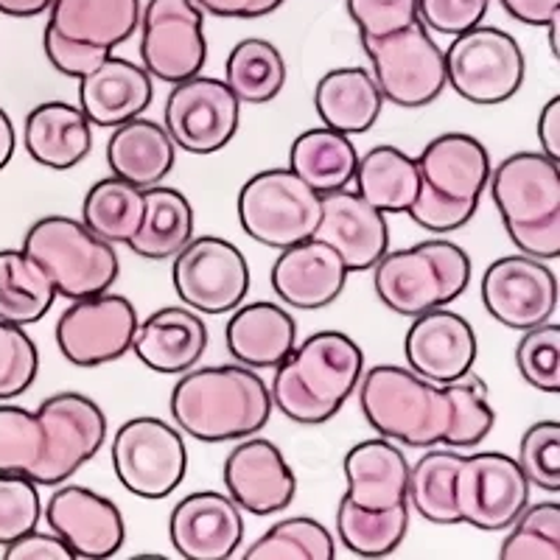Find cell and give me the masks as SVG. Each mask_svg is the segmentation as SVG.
Segmentation results:
<instances>
[{
	"label": "cell",
	"mask_w": 560,
	"mask_h": 560,
	"mask_svg": "<svg viewBox=\"0 0 560 560\" xmlns=\"http://www.w3.org/2000/svg\"><path fill=\"white\" fill-rule=\"evenodd\" d=\"M82 222L109 244H129L143 222V188L121 177L90 185L82 202Z\"/></svg>",
	"instance_id": "40"
},
{
	"label": "cell",
	"mask_w": 560,
	"mask_h": 560,
	"mask_svg": "<svg viewBox=\"0 0 560 560\" xmlns=\"http://www.w3.org/2000/svg\"><path fill=\"white\" fill-rule=\"evenodd\" d=\"M135 357L160 376H183L208 350V325L188 306H166L149 314L132 339Z\"/></svg>",
	"instance_id": "25"
},
{
	"label": "cell",
	"mask_w": 560,
	"mask_h": 560,
	"mask_svg": "<svg viewBox=\"0 0 560 560\" xmlns=\"http://www.w3.org/2000/svg\"><path fill=\"white\" fill-rule=\"evenodd\" d=\"M242 102L224 79L197 77L174 84L166 98L163 127L174 147L188 154H217L236 138Z\"/></svg>",
	"instance_id": "16"
},
{
	"label": "cell",
	"mask_w": 560,
	"mask_h": 560,
	"mask_svg": "<svg viewBox=\"0 0 560 560\" xmlns=\"http://www.w3.org/2000/svg\"><path fill=\"white\" fill-rule=\"evenodd\" d=\"M224 82L242 104H269L287 84L283 54L269 39L247 37L228 54Z\"/></svg>",
	"instance_id": "39"
},
{
	"label": "cell",
	"mask_w": 560,
	"mask_h": 560,
	"mask_svg": "<svg viewBox=\"0 0 560 560\" xmlns=\"http://www.w3.org/2000/svg\"><path fill=\"white\" fill-rule=\"evenodd\" d=\"M471 255L448 238H429L384 253L373 267V289L389 312L401 317L452 306L471 283Z\"/></svg>",
	"instance_id": "7"
},
{
	"label": "cell",
	"mask_w": 560,
	"mask_h": 560,
	"mask_svg": "<svg viewBox=\"0 0 560 560\" xmlns=\"http://www.w3.org/2000/svg\"><path fill=\"white\" fill-rule=\"evenodd\" d=\"M54 0H0V14L7 18H37L48 12Z\"/></svg>",
	"instance_id": "54"
},
{
	"label": "cell",
	"mask_w": 560,
	"mask_h": 560,
	"mask_svg": "<svg viewBox=\"0 0 560 560\" xmlns=\"http://www.w3.org/2000/svg\"><path fill=\"white\" fill-rule=\"evenodd\" d=\"M197 3L205 14H213V18L255 20L278 12L287 0H197Z\"/></svg>",
	"instance_id": "51"
},
{
	"label": "cell",
	"mask_w": 560,
	"mask_h": 560,
	"mask_svg": "<svg viewBox=\"0 0 560 560\" xmlns=\"http://www.w3.org/2000/svg\"><path fill=\"white\" fill-rule=\"evenodd\" d=\"M409 533V502L393 510H362L342 499L337 508V535L357 558H387Z\"/></svg>",
	"instance_id": "38"
},
{
	"label": "cell",
	"mask_w": 560,
	"mask_h": 560,
	"mask_svg": "<svg viewBox=\"0 0 560 560\" xmlns=\"http://www.w3.org/2000/svg\"><path fill=\"white\" fill-rule=\"evenodd\" d=\"M415 166L418 199L407 213L415 224L434 236H446L477 217L493 168L482 140L468 132L438 135L420 149Z\"/></svg>",
	"instance_id": "5"
},
{
	"label": "cell",
	"mask_w": 560,
	"mask_h": 560,
	"mask_svg": "<svg viewBox=\"0 0 560 560\" xmlns=\"http://www.w3.org/2000/svg\"><path fill=\"white\" fill-rule=\"evenodd\" d=\"M113 471L138 499H168L188 471L183 432L166 420L138 415L113 434Z\"/></svg>",
	"instance_id": "12"
},
{
	"label": "cell",
	"mask_w": 560,
	"mask_h": 560,
	"mask_svg": "<svg viewBox=\"0 0 560 560\" xmlns=\"http://www.w3.org/2000/svg\"><path fill=\"white\" fill-rule=\"evenodd\" d=\"M236 210L238 224L253 242L287 249L314 236L323 197L292 168H267L242 185Z\"/></svg>",
	"instance_id": "9"
},
{
	"label": "cell",
	"mask_w": 560,
	"mask_h": 560,
	"mask_svg": "<svg viewBox=\"0 0 560 560\" xmlns=\"http://www.w3.org/2000/svg\"><path fill=\"white\" fill-rule=\"evenodd\" d=\"M43 513L51 533H57L77 558H115L127 541V524L118 504L82 485H57Z\"/></svg>",
	"instance_id": "19"
},
{
	"label": "cell",
	"mask_w": 560,
	"mask_h": 560,
	"mask_svg": "<svg viewBox=\"0 0 560 560\" xmlns=\"http://www.w3.org/2000/svg\"><path fill=\"white\" fill-rule=\"evenodd\" d=\"M20 249L51 278L57 298L65 300L109 292L121 272L115 244L98 238L82 219L59 213L37 219Z\"/></svg>",
	"instance_id": "8"
},
{
	"label": "cell",
	"mask_w": 560,
	"mask_h": 560,
	"mask_svg": "<svg viewBox=\"0 0 560 560\" xmlns=\"http://www.w3.org/2000/svg\"><path fill=\"white\" fill-rule=\"evenodd\" d=\"M560 163L516 152L490 168L488 191L518 253L552 261L560 255Z\"/></svg>",
	"instance_id": "6"
},
{
	"label": "cell",
	"mask_w": 560,
	"mask_h": 560,
	"mask_svg": "<svg viewBox=\"0 0 560 560\" xmlns=\"http://www.w3.org/2000/svg\"><path fill=\"white\" fill-rule=\"evenodd\" d=\"M364 376V350L342 331H319L294 345L275 368L272 407L300 427H319L342 412Z\"/></svg>",
	"instance_id": "4"
},
{
	"label": "cell",
	"mask_w": 560,
	"mask_h": 560,
	"mask_svg": "<svg viewBox=\"0 0 560 560\" xmlns=\"http://www.w3.org/2000/svg\"><path fill=\"white\" fill-rule=\"evenodd\" d=\"M39 350L23 325L0 319V401H12L37 382Z\"/></svg>",
	"instance_id": "44"
},
{
	"label": "cell",
	"mask_w": 560,
	"mask_h": 560,
	"mask_svg": "<svg viewBox=\"0 0 560 560\" xmlns=\"http://www.w3.org/2000/svg\"><path fill=\"white\" fill-rule=\"evenodd\" d=\"M345 482L350 504L362 510H393L407 502L409 459L401 446L387 438H373L357 443L345 454Z\"/></svg>",
	"instance_id": "27"
},
{
	"label": "cell",
	"mask_w": 560,
	"mask_h": 560,
	"mask_svg": "<svg viewBox=\"0 0 560 560\" xmlns=\"http://www.w3.org/2000/svg\"><path fill=\"white\" fill-rule=\"evenodd\" d=\"M412 319L404 339V357L412 373L434 384H446L474 370L479 353L477 331L463 314L446 306Z\"/></svg>",
	"instance_id": "22"
},
{
	"label": "cell",
	"mask_w": 560,
	"mask_h": 560,
	"mask_svg": "<svg viewBox=\"0 0 560 560\" xmlns=\"http://www.w3.org/2000/svg\"><path fill=\"white\" fill-rule=\"evenodd\" d=\"M518 465L524 477L535 488L547 493H560V423L558 420H538L518 443Z\"/></svg>",
	"instance_id": "45"
},
{
	"label": "cell",
	"mask_w": 560,
	"mask_h": 560,
	"mask_svg": "<svg viewBox=\"0 0 560 560\" xmlns=\"http://www.w3.org/2000/svg\"><path fill=\"white\" fill-rule=\"evenodd\" d=\"M463 454L454 448H434L427 452L415 465H409V508L418 510V516L438 527L459 524L457 513V474Z\"/></svg>",
	"instance_id": "36"
},
{
	"label": "cell",
	"mask_w": 560,
	"mask_h": 560,
	"mask_svg": "<svg viewBox=\"0 0 560 560\" xmlns=\"http://www.w3.org/2000/svg\"><path fill=\"white\" fill-rule=\"evenodd\" d=\"M228 497L249 516H275L298 497V477L267 438H244L222 468Z\"/></svg>",
	"instance_id": "20"
},
{
	"label": "cell",
	"mask_w": 560,
	"mask_h": 560,
	"mask_svg": "<svg viewBox=\"0 0 560 560\" xmlns=\"http://www.w3.org/2000/svg\"><path fill=\"white\" fill-rule=\"evenodd\" d=\"M107 440V415L90 395H48L37 409L0 404V474H20L39 488L77 477Z\"/></svg>",
	"instance_id": "2"
},
{
	"label": "cell",
	"mask_w": 560,
	"mask_h": 560,
	"mask_svg": "<svg viewBox=\"0 0 560 560\" xmlns=\"http://www.w3.org/2000/svg\"><path fill=\"white\" fill-rule=\"evenodd\" d=\"M490 9V0H418V20L432 34H457L479 26Z\"/></svg>",
	"instance_id": "48"
},
{
	"label": "cell",
	"mask_w": 560,
	"mask_h": 560,
	"mask_svg": "<svg viewBox=\"0 0 560 560\" xmlns=\"http://www.w3.org/2000/svg\"><path fill=\"white\" fill-rule=\"evenodd\" d=\"M446 54V84L465 102L497 107L522 90L527 77L522 45L502 28L474 26L457 34Z\"/></svg>",
	"instance_id": "11"
},
{
	"label": "cell",
	"mask_w": 560,
	"mask_h": 560,
	"mask_svg": "<svg viewBox=\"0 0 560 560\" xmlns=\"http://www.w3.org/2000/svg\"><path fill=\"white\" fill-rule=\"evenodd\" d=\"M485 312L510 331H529L558 312V278L533 255H502L482 275Z\"/></svg>",
	"instance_id": "18"
},
{
	"label": "cell",
	"mask_w": 560,
	"mask_h": 560,
	"mask_svg": "<svg viewBox=\"0 0 560 560\" xmlns=\"http://www.w3.org/2000/svg\"><path fill=\"white\" fill-rule=\"evenodd\" d=\"M359 43L373 65L384 102L420 109L438 102L446 90V54L420 20L389 37H359Z\"/></svg>",
	"instance_id": "10"
},
{
	"label": "cell",
	"mask_w": 560,
	"mask_h": 560,
	"mask_svg": "<svg viewBox=\"0 0 560 560\" xmlns=\"http://www.w3.org/2000/svg\"><path fill=\"white\" fill-rule=\"evenodd\" d=\"M348 275L342 255L331 244L306 238L280 249V258L272 267V289L280 303L300 312H317L337 303L339 294L345 292Z\"/></svg>",
	"instance_id": "24"
},
{
	"label": "cell",
	"mask_w": 560,
	"mask_h": 560,
	"mask_svg": "<svg viewBox=\"0 0 560 560\" xmlns=\"http://www.w3.org/2000/svg\"><path fill=\"white\" fill-rule=\"evenodd\" d=\"M14 149H18V132H14V124L7 109L0 107V172L12 163Z\"/></svg>",
	"instance_id": "55"
},
{
	"label": "cell",
	"mask_w": 560,
	"mask_h": 560,
	"mask_svg": "<svg viewBox=\"0 0 560 560\" xmlns=\"http://www.w3.org/2000/svg\"><path fill=\"white\" fill-rule=\"evenodd\" d=\"M107 163L113 177H121L138 188H152L172 174L177 163V147L166 127L149 118H132L113 127L107 140Z\"/></svg>",
	"instance_id": "32"
},
{
	"label": "cell",
	"mask_w": 560,
	"mask_h": 560,
	"mask_svg": "<svg viewBox=\"0 0 560 560\" xmlns=\"http://www.w3.org/2000/svg\"><path fill=\"white\" fill-rule=\"evenodd\" d=\"M138 325L135 303L124 294L102 292L70 300L57 323L59 353L82 370L113 364L132 350Z\"/></svg>",
	"instance_id": "15"
},
{
	"label": "cell",
	"mask_w": 560,
	"mask_h": 560,
	"mask_svg": "<svg viewBox=\"0 0 560 560\" xmlns=\"http://www.w3.org/2000/svg\"><path fill=\"white\" fill-rule=\"evenodd\" d=\"M140 62L152 79L179 84L208 62L205 12L197 0H149L140 12Z\"/></svg>",
	"instance_id": "14"
},
{
	"label": "cell",
	"mask_w": 560,
	"mask_h": 560,
	"mask_svg": "<svg viewBox=\"0 0 560 560\" xmlns=\"http://www.w3.org/2000/svg\"><path fill=\"white\" fill-rule=\"evenodd\" d=\"M39 485L20 474H0V547L39 527Z\"/></svg>",
	"instance_id": "46"
},
{
	"label": "cell",
	"mask_w": 560,
	"mask_h": 560,
	"mask_svg": "<svg viewBox=\"0 0 560 560\" xmlns=\"http://www.w3.org/2000/svg\"><path fill=\"white\" fill-rule=\"evenodd\" d=\"M3 558L7 560H73V549L59 538L57 533H32L20 535L12 544L3 547Z\"/></svg>",
	"instance_id": "50"
},
{
	"label": "cell",
	"mask_w": 560,
	"mask_h": 560,
	"mask_svg": "<svg viewBox=\"0 0 560 560\" xmlns=\"http://www.w3.org/2000/svg\"><path fill=\"white\" fill-rule=\"evenodd\" d=\"M230 357L253 370H275L298 345V323L278 303L255 300L233 308L224 328Z\"/></svg>",
	"instance_id": "28"
},
{
	"label": "cell",
	"mask_w": 560,
	"mask_h": 560,
	"mask_svg": "<svg viewBox=\"0 0 560 560\" xmlns=\"http://www.w3.org/2000/svg\"><path fill=\"white\" fill-rule=\"evenodd\" d=\"M504 12L524 26L547 28L560 18V0H499Z\"/></svg>",
	"instance_id": "52"
},
{
	"label": "cell",
	"mask_w": 560,
	"mask_h": 560,
	"mask_svg": "<svg viewBox=\"0 0 560 560\" xmlns=\"http://www.w3.org/2000/svg\"><path fill=\"white\" fill-rule=\"evenodd\" d=\"M140 0H54L48 28L73 43L113 54L140 26Z\"/></svg>",
	"instance_id": "31"
},
{
	"label": "cell",
	"mask_w": 560,
	"mask_h": 560,
	"mask_svg": "<svg viewBox=\"0 0 560 560\" xmlns=\"http://www.w3.org/2000/svg\"><path fill=\"white\" fill-rule=\"evenodd\" d=\"M529 504V482L516 457L502 452L463 454L457 474L459 524L499 533Z\"/></svg>",
	"instance_id": "17"
},
{
	"label": "cell",
	"mask_w": 560,
	"mask_h": 560,
	"mask_svg": "<svg viewBox=\"0 0 560 560\" xmlns=\"http://www.w3.org/2000/svg\"><path fill=\"white\" fill-rule=\"evenodd\" d=\"M353 183L359 197L368 199L382 213H409L418 199L415 158L389 143L373 147L364 158H359Z\"/></svg>",
	"instance_id": "35"
},
{
	"label": "cell",
	"mask_w": 560,
	"mask_h": 560,
	"mask_svg": "<svg viewBox=\"0 0 560 560\" xmlns=\"http://www.w3.org/2000/svg\"><path fill=\"white\" fill-rule=\"evenodd\" d=\"M314 109L323 127L353 138L376 127L384 96L368 68H334L314 88Z\"/></svg>",
	"instance_id": "30"
},
{
	"label": "cell",
	"mask_w": 560,
	"mask_h": 560,
	"mask_svg": "<svg viewBox=\"0 0 560 560\" xmlns=\"http://www.w3.org/2000/svg\"><path fill=\"white\" fill-rule=\"evenodd\" d=\"M168 538L185 560H230L244 544V516L228 493L197 490L168 516Z\"/></svg>",
	"instance_id": "21"
},
{
	"label": "cell",
	"mask_w": 560,
	"mask_h": 560,
	"mask_svg": "<svg viewBox=\"0 0 560 560\" xmlns=\"http://www.w3.org/2000/svg\"><path fill=\"white\" fill-rule=\"evenodd\" d=\"M57 289L23 249H0V319L34 325L51 312Z\"/></svg>",
	"instance_id": "37"
},
{
	"label": "cell",
	"mask_w": 560,
	"mask_h": 560,
	"mask_svg": "<svg viewBox=\"0 0 560 560\" xmlns=\"http://www.w3.org/2000/svg\"><path fill=\"white\" fill-rule=\"evenodd\" d=\"M516 364L524 382L538 393H560V328L549 319L524 331L516 348Z\"/></svg>",
	"instance_id": "43"
},
{
	"label": "cell",
	"mask_w": 560,
	"mask_h": 560,
	"mask_svg": "<svg viewBox=\"0 0 560 560\" xmlns=\"http://www.w3.org/2000/svg\"><path fill=\"white\" fill-rule=\"evenodd\" d=\"M359 407L382 438L409 448H477L493 427L488 384L465 376L434 384L398 364H376L359 382Z\"/></svg>",
	"instance_id": "1"
},
{
	"label": "cell",
	"mask_w": 560,
	"mask_h": 560,
	"mask_svg": "<svg viewBox=\"0 0 560 560\" xmlns=\"http://www.w3.org/2000/svg\"><path fill=\"white\" fill-rule=\"evenodd\" d=\"M244 560H334L337 541L328 527L308 516L283 518L272 524L258 541L249 544Z\"/></svg>",
	"instance_id": "41"
},
{
	"label": "cell",
	"mask_w": 560,
	"mask_h": 560,
	"mask_svg": "<svg viewBox=\"0 0 560 560\" xmlns=\"http://www.w3.org/2000/svg\"><path fill=\"white\" fill-rule=\"evenodd\" d=\"M154 79L143 65L109 54L96 70L79 79V107L93 127H118L149 109Z\"/></svg>",
	"instance_id": "26"
},
{
	"label": "cell",
	"mask_w": 560,
	"mask_h": 560,
	"mask_svg": "<svg viewBox=\"0 0 560 560\" xmlns=\"http://www.w3.org/2000/svg\"><path fill=\"white\" fill-rule=\"evenodd\" d=\"M191 238L194 208L188 197L163 183L143 188V222L127 247L143 261H166Z\"/></svg>",
	"instance_id": "33"
},
{
	"label": "cell",
	"mask_w": 560,
	"mask_h": 560,
	"mask_svg": "<svg viewBox=\"0 0 560 560\" xmlns=\"http://www.w3.org/2000/svg\"><path fill=\"white\" fill-rule=\"evenodd\" d=\"M538 143L541 154L560 163V96L549 98L538 115Z\"/></svg>",
	"instance_id": "53"
},
{
	"label": "cell",
	"mask_w": 560,
	"mask_h": 560,
	"mask_svg": "<svg viewBox=\"0 0 560 560\" xmlns=\"http://www.w3.org/2000/svg\"><path fill=\"white\" fill-rule=\"evenodd\" d=\"M357 163L359 152L353 140L328 127L308 129L289 147V168L319 197L348 188L357 174Z\"/></svg>",
	"instance_id": "34"
},
{
	"label": "cell",
	"mask_w": 560,
	"mask_h": 560,
	"mask_svg": "<svg viewBox=\"0 0 560 560\" xmlns=\"http://www.w3.org/2000/svg\"><path fill=\"white\" fill-rule=\"evenodd\" d=\"M23 147L39 166L70 172L93 152V124L82 107L68 102H43L26 115Z\"/></svg>",
	"instance_id": "29"
},
{
	"label": "cell",
	"mask_w": 560,
	"mask_h": 560,
	"mask_svg": "<svg viewBox=\"0 0 560 560\" xmlns=\"http://www.w3.org/2000/svg\"><path fill=\"white\" fill-rule=\"evenodd\" d=\"M43 51H45V59H48V62H51L62 77H70V79L88 77L90 70H96L98 65L109 57V51H104V48H93V45H82V43H73V39H65L62 34L51 32L48 26H45V34H43Z\"/></svg>",
	"instance_id": "49"
},
{
	"label": "cell",
	"mask_w": 560,
	"mask_h": 560,
	"mask_svg": "<svg viewBox=\"0 0 560 560\" xmlns=\"http://www.w3.org/2000/svg\"><path fill=\"white\" fill-rule=\"evenodd\" d=\"M359 37H389L418 20V0H345Z\"/></svg>",
	"instance_id": "47"
},
{
	"label": "cell",
	"mask_w": 560,
	"mask_h": 560,
	"mask_svg": "<svg viewBox=\"0 0 560 560\" xmlns=\"http://www.w3.org/2000/svg\"><path fill=\"white\" fill-rule=\"evenodd\" d=\"M502 560H560V504L555 499L527 504L508 527Z\"/></svg>",
	"instance_id": "42"
},
{
	"label": "cell",
	"mask_w": 560,
	"mask_h": 560,
	"mask_svg": "<svg viewBox=\"0 0 560 560\" xmlns=\"http://www.w3.org/2000/svg\"><path fill=\"white\" fill-rule=\"evenodd\" d=\"M177 298L197 314H228L247 300L253 275L242 249L222 236H194L172 258Z\"/></svg>",
	"instance_id": "13"
},
{
	"label": "cell",
	"mask_w": 560,
	"mask_h": 560,
	"mask_svg": "<svg viewBox=\"0 0 560 560\" xmlns=\"http://www.w3.org/2000/svg\"><path fill=\"white\" fill-rule=\"evenodd\" d=\"M177 429L199 443H228L261 432L272 418V395L258 370L244 364H208L185 370L172 389Z\"/></svg>",
	"instance_id": "3"
},
{
	"label": "cell",
	"mask_w": 560,
	"mask_h": 560,
	"mask_svg": "<svg viewBox=\"0 0 560 560\" xmlns=\"http://www.w3.org/2000/svg\"><path fill=\"white\" fill-rule=\"evenodd\" d=\"M312 238L331 244L342 255L348 272H368L389 249L387 213L348 188L325 194L323 213Z\"/></svg>",
	"instance_id": "23"
}]
</instances>
